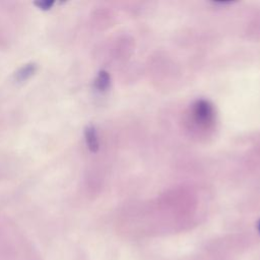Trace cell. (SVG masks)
I'll list each match as a JSON object with an SVG mask.
<instances>
[{"label": "cell", "mask_w": 260, "mask_h": 260, "mask_svg": "<svg viewBox=\"0 0 260 260\" xmlns=\"http://www.w3.org/2000/svg\"><path fill=\"white\" fill-rule=\"evenodd\" d=\"M84 135H85V141H86L88 149L92 152L98 151V149H99V139H98L95 128L92 125L87 126L85 128Z\"/></svg>", "instance_id": "cell-2"}, {"label": "cell", "mask_w": 260, "mask_h": 260, "mask_svg": "<svg viewBox=\"0 0 260 260\" xmlns=\"http://www.w3.org/2000/svg\"><path fill=\"white\" fill-rule=\"evenodd\" d=\"M110 80H111V79H110L109 73H108L107 71L102 70V71H100V73H99V75H98V77H96V79H95L94 85H95V87H96L99 90L104 91V90H106V89L109 87V85H110Z\"/></svg>", "instance_id": "cell-3"}, {"label": "cell", "mask_w": 260, "mask_h": 260, "mask_svg": "<svg viewBox=\"0 0 260 260\" xmlns=\"http://www.w3.org/2000/svg\"><path fill=\"white\" fill-rule=\"evenodd\" d=\"M38 7H40V8H42V9H50L51 8V6L54 4V1H52V0H45V1H38V2H36L35 3Z\"/></svg>", "instance_id": "cell-5"}, {"label": "cell", "mask_w": 260, "mask_h": 260, "mask_svg": "<svg viewBox=\"0 0 260 260\" xmlns=\"http://www.w3.org/2000/svg\"><path fill=\"white\" fill-rule=\"evenodd\" d=\"M258 230H259V232H260V220H259V222H258Z\"/></svg>", "instance_id": "cell-6"}, {"label": "cell", "mask_w": 260, "mask_h": 260, "mask_svg": "<svg viewBox=\"0 0 260 260\" xmlns=\"http://www.w3.org/2000/svg\"><path fill=\"white\" fill-rule=\"evenodd\" d=\"M36 71V66L34 64H28L24 67H22L16 74V78L20 81L25 80L26 78H28L30 75L34 74V72Z\"/></svg>", "instance_id": "cell-4"}, {"label": "cell", "mask_w": 260, "mask_h": 260, "mask_svg": "<svg viewBox=\"0 0 260 260\" xmlns=\"http://www.w3.org/2000/svg\"><path fill=\"white\" fill-rule=\"evenodd\" d=\"M193 116L201 125H207L212 122L214 111L212 105L205 100H198L193 105Z\"/></svg>", "instance_id": "cell-1"}]
</instances>
